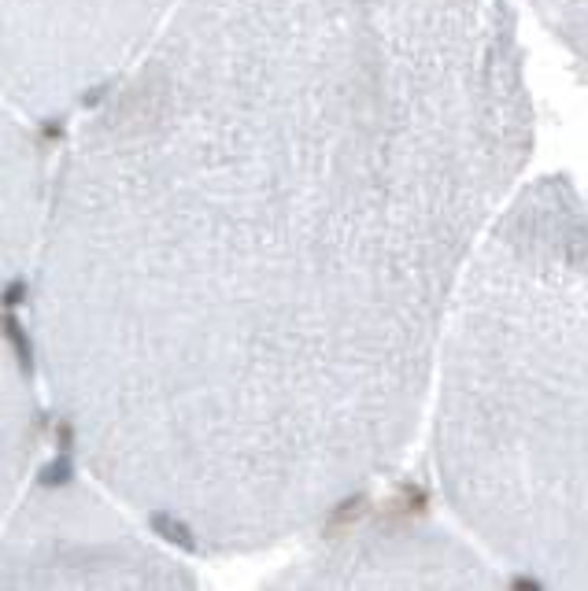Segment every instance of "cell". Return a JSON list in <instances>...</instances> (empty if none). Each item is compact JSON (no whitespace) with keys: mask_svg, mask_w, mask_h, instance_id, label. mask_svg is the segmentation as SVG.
I'll return each instance as SVG.
<instances>
[{"mask_svg":"<svg viewBox=\"0 0 588 591\" xmlns=\"http://www.w3.org/2000/svg\"><path fill=\"white\" fill-rule=\"evenodd\" d=\"M171 543L82 477L37 473L0 529V588H182Z\"/></svg>","mask_w":588,"mask_h":591,"instance_id":"7a4b0ae2","label":"cell"},{"mask_svg":"<svg viewBox=\"0 0 588 591\" xmlns=\"http://www.w3.org/2000/svg\"><path fill=\"white\" fill-rule=\"evenodd\" d=\"M30 266L74 462L241 555L396 455L526 145L503 0H178L82 104Z\"/></svg>","mask_w":588,"mask_h":591,"instance_id":"6da1fadb","label":"cell"},{"mask_svg":"<svg viewBox=\"0 0 588 591\" xmlns=\"http://www.w3.org/2000/svg\"><path fill=\"white\" fill-rule=\"evenodd\" d=\"M52 159L37 122L0 93V296L30 278L49 204Z\"/></svg>","mask_w":588,"mask_h":591,"instance_id":"3957f363","label":"cell"},{"mask_svg":"<svg viewBox=\"0 0 588 591\" xmlns=\"http://www.w3.org/2000/svg\"><path fill=\"white\" fill-rule=\"evenodd\" d=\"M45 407L34 359H26L12 326L0 318V529L37 477Z\"/></svg>","mask_w":588,"mask_h":591,"instance_id":"277c9868","label":"cell"}]
</instances>
